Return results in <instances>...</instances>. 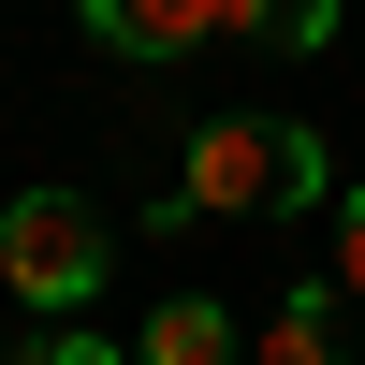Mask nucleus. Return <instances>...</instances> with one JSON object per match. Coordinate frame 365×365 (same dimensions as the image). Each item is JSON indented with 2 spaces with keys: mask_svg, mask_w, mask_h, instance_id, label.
<instances>
[{
  "mask_svg": "<svg viewBox=\"0 0 365 365\" xmlns=\"http://www.w3.org/2000/svg\"><path fill=\"white\" fill-rule=\"evenodd\" d=\"M103 263H117V234L88 220L73 190H15V205H0V292H15V307L73 322L88 292H103Z\"/></svg>",
  "mask_w": 365,
  "mask_h": 365,
  "instance_id": "nucleus-1",
  "label": "nucleus"
},
{
  "mask_svg": "<svg viewBox=\"0 0 365 365\" xmlns=\"http://www.w3.org/2000/svg\"><path fill=\"white\" fill-rule=\"evenodd\" d=\"M278 175H292V117L220 103V117L190 132V161H175V190H161V234H175V220H263Z\"/></svg>",
  "mask_w": 365,
  "mask_h": 365,
  "instance_id": "nucleus-2",
  "label": "nucleus"
},
{
  "mask_svg": "<svg viewBox=\"0 0 365 365\" xmlns=\"http://www.w3.org/2000/svg\"><path fill=\"white\" fill-rule=\"evenodd\" d=\"M73 15L103 29L117 58H205V44L249 29V0H73Z\"/></svg>",
  "mask_w": 365,
  "mask_h": 365,
  "instance_id": "nucleus-3",
  "label": "nucleus"
},
{
  "mask_svg": "<svg viewBox=\"0 0 365 365\" xmlns=\"http://www.w3.org/2000/svg\"><path fill=\"white\" fill-rule=\"evenodd\" d=\"M132 365H249V336H234L220 292H161V307H146V336H132Z\"/></svg>",
  "mask_w": 365,
  "mask_h": 365,
  "instance_id": "nucleus-4",
  "label": "nucleus"
},
{
  "mask_svg": "<svg viewBox=\"0 0 365 365\" xmlns=\"http://www.w3.org/2000/svg\"><path fill=\"white\" fill-rule=\"evenodd\" d=\"M336 307H351V292H292V307H263V336H249V365H351V336H336Z\"/></svg>",
  "mask_w": 365,
  "mask_h": 365,
  "instance_id": "nucleus-5",
  "label": "nucleus"
},
{
  "mask_svg": "<svg viewBox=\"0 0 365 365\" xmlns=\"http://www.w3.org/2000/svg\"><path fill=\"white\" fill-rule=\"evenodd\" d=\"M15 365H132V351H103V336H88V322H44V336H29Z\"/></svg>",
  "mask_w": 365,
  "mask_h": 365,
  "instance_id": "nucleus-6",
  "label": "nucleus"
},
{
  "mask_svg": "<svg viewBox=\"0 0 365 365\" xmlns=\"http://www.w3.org/2000/svg\"><path fill=\"white\" fill-rule=\"evenodd\" d=\"M322 175H336V161H322V132H307V117H292V175H278V205H336V190H322Z\"/></svg>",
  "mask_w": 365,
  "mask_h": 365,
  "instance_id": "nucleus-7",
  "label": "nucleus"
},
{
  "mask_svg": "<svg viewBox=\"0 0 365 365\" xmlns=\"http://www.w3.org/2000/svg\"><path fill=\"white\" fill-rule=\"evenodd\" d=\"M336 292L365 307V190H336Z\"/></svg>",
  "mask_w": 365,
  "mask_h": 365,
  "instance_id": "nucleus-8",
  "label": "nucleus"
}]
</instances>
